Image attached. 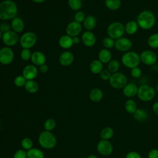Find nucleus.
<instances>
[{"label": "nucleus", "instance_id": "13", "mask_svg": "<svg viewBox=\"0 0 158 158\" xmlns=\"http://www.w3.org/2000/svg\"><path fill=\"white\" fill-rule=\"evenodd\" d=\"M114 46L118 51L125 52L129 51L131 48L132 42L127 38L121 37L115 41Z\"/></svg>", "mask_w": 158, "mask_h": 158}, {"label": "nucleus", "instance_id": "48", "mask_svg": "<svg viewBox=\"0 0 158 158\" xmlns=\"http://www.w3.org/2000/svg\"><path fill=\"white\" fill-rule=\"evenodd\" d=\"M40 70L41 72L43 73H46L48 72V66L46 64L41 65V66H40Z\"/></svg>", "mask_w": 158, "mask_h": 158}, {"label": "nucleus", "instance_id": "45", "mask_svg": "<svg viewBox=\"0 0 158 158\" xmlns=\"http://www.w3.org/2000/svg\"><path fill=\"white\" fill-rule=\"evenodd\" d=\"M12 30L11 29V26L9 24L6 23H2L0 25V31L4 33L5 32H7L8 31Z\"/></svg>", "mask_w": 158, "mask_h": 158}, {"label": "nucleus", "instance_id": "11", "mask_svg": "<svg viewBox=\"0 0 158 158\" xmlns=\"http://www.w3.org/2000/svg\"><path fill=\"white\" fill-rule=\"evenodd\" d=\"M98 152L104 156H110L114 150L112 144L109 140L101 139L98 141L96 146Z\"/></svg>", "mask_w": 158, "mask_h": 158}, {"label": "nucleus", "instance_id": "16", "mask_svg": "<svg viewBox=\"0 0 158 158\" xmlns=\"http://www.w3.org/2000/svg\"><path fill=\"white\" fill-rule=\"evenodd\" d=\"M81 41L87 47L93 46L96 42L95 35L91 31H86L81 35Z\"/></svg>", "mask_w": 158, "mask_h": 158}, {"label": "nucleus", "instance_id": "51", "mask_svg": "<svg viewBox=\"0 0 158 158\" xmlns=\"http://www.w3.org/2000/svg\"><path fill=\"white\" fill-rule=\"evenodd\" d=\"M32 2H35V3H37V4H41L44 2L46 0H31Z\"/></svg>", "mask_w": 158, "mask_h": 158}, {"label": "nucleus", "instance_id": "47", "mask_svg": "<svg viewBox=\"0 0 158 158\" xmlns=\"http://www.w3.org/2000/svg\"><path fill=\"white\" fill-rule=\"evenodd\" d=\"M148 158H158V149H153L151 150L148 153Z\"/></svg>", "mask_w": 158, "mask_h": 158}, {"label": "nucleus", "instance_id": "29", "mask_svg": "<svg viewBox=\"0 0 158 158\" xmlns=\"http://www.w3.org/2000/svg\"><path fill=\"white\" fill-rule=\"evenodd\" d=\"M114 135V131L112 128L109 127H106L101 130L100 133V137L101 139L109 140L111 139Z\"/></svg>", "mask_w": 158, "mask_h": 158}, {"label": "nucleus", "instance_id": "23", "mask_svg": "<svg viewBox=\"0 0 158 158\" xmlns=\"http://www.w3.org/2000/svg\"><path fill=\"white\" fill-rule=\"evenodd\" d=\"M134 118L138 122H144L149 118V114L144 109L138 108L135 112L133 114Z\"/></svg>", "mask_w": 158, "mask_h": 158}, {"label": "nucleus", "instance_id": "34", "mask_svg": "<svg viewBox=\"0 0 158 158\" xmlns=\"http://www.w3.org/2000/svg\"><path fill=\"white\" fill-rule=\"evenodd\" d=\"M68 6L73 10L78 11L82 6L81 0H68Z\"/></svg>", "mask_w": 158, "mask_h": 158}, {"label": "nucleus", "instance_id": "54", "mask_svg": "<svg viewBox=\"0 0 158 158\" xmlns=\"http://www.w3.org/2000/svg\"><path fill=\"white\" fill-rule=\"evenodd\" d=\"M156 90H157V91L158 92V84H157V86H156Z\"/></svg>", "mask_w": 158, "mask_h": 158}, {"label": "nucleus", "instance_id": "44", "mask_svg": "<svg viewBox=\"0 0 158 158\" xmlns=\"http://www.w3.org/2000/svg\"><path fill=\"white\" fill-rule=\"evenodd\" d=\"M13 158H27V152L24 149H19L14 153Z\"/></svg>", "mask_w": 158, "mask_h": 158}, {"label": "nucleus", "instance_id": "15", "mask_svg": "<svg viewBox=\"0 0 158 158\" xmlns=\"http://www.w3.org/2000/svg\"><path fill=\"white\" fill-rule=\"evenodd\" d=\"M38 69L35 65L28 64L26 65L22 70V75L27 80H34L38 75Z\"/></svg>", "mask_w": 158, "mask_h": 158}, {"label": "nucleus", "instance_id": "25", "mask_svg": "<svg viewBox=\"0 0 158 158\" xmlns=\"http://www.w3.org/2000/svg\"><path fill=\"white\" fill-rule=\"evenodd\" d=\"M89 99L93 102H99L103 98V92L99 88H94L89 92Z\"/></svg>", "mask_w": 158, "mask_h": 158}, {"label": "nucleus", "instance_id": "8", "mask_svg": "<svg viewBox=\"0 0 158 158\" xmlns=\"http://www.w3.org/2000/svg\"><path fill=\"white\" fill-rule=\"evenodd\" d=\"M109 83L114 88H123L127 84V78L123 73L116 72L111 75L109 79Z\"/></svg>", "mask_w": 158, "mask_h": 158}, {"label": "nucleus", "instance_id": "52", "mask_svg": "<svg viewBox=\"0 0 158 158\" xmlns=\"http://www.w3.org/2000/svg\"><path fill=\"white\" fill-rule=\"evenodd\" d=\"M87 158H98V157L94 154H91V155L88 156Z\"/></svg>", "mask_w": 158, "mask_h": 158}, {"label": "nucleus", "instance_id": "43", "mask_svg": "<svg viewBox=\"0 0 158 158\" xmlns=\"http://www.w3.org/2000/svg\"><path fill=\"white\" fill-rule=\"evenodd\" d=\"M141 73H142L141 70L138 67H134V68L131 69V75L134 78H137L140 77L141 75Z\"/></svg>", "mask_w": 158, "mask_h": 158}, {"label": "nucleus", "instance_id": "42", "mask_svg": "<svg viewBox=\"0 0 158 158\" xmlns=\"http://www.w3.org/2000/svg\"><path fill=\"white\" fill-rule=\"evenodd\" d=\"M110 76H111L110 72L108 70H102L99 73L100 78L102 80H105V81L109 80Z\"/></svg>", "mask_w": 158, "mask_h": 158}, {"label": "nucleus", "instance_id": "50", "mask_svg": "<svg viewBox=\"0 0 158 158\" xmlns=\"http://www.w3.org/2000/svg\"><path fill=\"white\" fill-rule=\"evenodd\" d=\"M72 40H73V43L75 44H77L80 42V38L78 36H75L72 38Z\"/></svg>", "mask_w": 158, "mask_h": 158}, {"label": "nucleus", "instance_id": "53", "mask_svg": "<svg viewBox=\"0 0 158 158\" xmlns=\"http://www.w3.org/2000/svg\"><path fill=\"white\" fill-rule=\"evenodd\" d=\"M2 33L0 31V40H2Z\"/></svg>", "mask_w": 158, "mask_h": 158}, {"label": "nucleus", "instance_id": "36", "mask_svg": "<svg viewBox=\"0 0 158 158\" xmlns=\"http://www.w3.org/2000/svg\"><path fill=\"white\" fill-rule=\"evenodd\" d=\"M56 127V122L52 118H48L44 123V128L46 131H52Z\"/></svg>", "mask_w": 158, "mask_h": 158}, {"label": "nucleus", "instance_id": "22", "mask_svg": "<svg viewBox=\"0 0 158 158\" xmlns=\"http://www.w3.org/2000/svg\"><path fill=\"white\" fill-rule=\"evenodd\" d=\"M83 23V27L87 31H91L93 30L97 24V20L93 15H89L86 17Z\"/></svg>", "mask_w": 158, "mask_h": 158}, {"label": "nucleus", "instance_id": "30", "mask_svg": "<svg viewBox=\"0 0 158 158\" xmlns=\"http://www.w3.org/2000/svg\"><path fill=\"white\" fill-rule=\"evenodd\" d=\"M138 27L139 26L137 22L131 20L127 23L125 27V31L129 35H133L137 31Z\"/></svg>", "mask_w": 158, "mask_h": 158}, {"label": "nucleus", "instance_id": "31", "mask_svg": "<svg viewBox=\"0 0 158 158\" xmlns=\"http://www.w3.org/2000/svg\"><path fill=\"white\" fill-rule=\"evenodd\" d=\"M125 109L128 113L133 114L138 107L136 102L134 100L130 99L127 100L125 102Z\"/></svg>", "mask_w": 158, "mask_h": 158}, {"label": "nucleus", "instance_id": "9", "mask_svg": "<svg viewBox=\"0 0 158 158\" xmlns=\"http://www.w3.org/2000/svg\"><path fill=\"white\" fill-rule=\"evenodd\" d=\"M14 59V52L10 47L5 46L0 49V64L9 65L13 62Z\"/></svg>", "mask_w": 158, "mask_h": 158}, {"label": "nucleus", "instance_id": "49", "mask_svg": "<svg viewBox=\"0 0 158 158\" xmlns=\"http://www.w3.org/2000/svg\"><path fill=\"white\" fill-rule=\"evenodd\" d=\"M152 110L156 115H158V102H156L152 105Z\"/></svg>", "mask_w": 158, "mask_h": 158}, {"label": "nucleus", "instance_id": "2", "mask_svg": "<svg viewBox=\"0 0 158 158\" xmlns=\"http://www.w3.org/2000/svg\"><path fill=\"white\" fill-rule=\"evenodd\" d=\"M138 26L144 30H148L153 27L156 23L154 14L149 10H143L137 17Z\"/></svg>", "mask_w": 158, "mask_h": 158}, {"label": "nucleus", "instance_id": "19", "mask_svg": "<svg viewBox=\"0 0 158 158\" xmlns=\"http://www.w3.org/2000/svg\"><path fill=\"white\" fill-rule=\"evenodd\" d=\"M10 26L12 31L17 33H19L24 30L25 23L23 20L20 17H15L12 20H11Z\"/></svg>", "mask_w": 158, "mask_h": 158}, {"label": "nucleus", "instance_id": "55", "mask_svg": "<svg viewBox=\"0 0 158 158\" xmlns=\"http://www.w3.org/2000/svg\"><path fill=\"white\" fill-rule=\"evenodd\" d=\"M157 66H158V62H157Z\"/></svg>", "mask_w": 158, "mask_h": 158}, {"label": "nucleus", "instance_id": "35", "mask_svg": "<svg viewBox=\"0 0 158 158\" xmlns=\"http://www.w3.org/2000/svg\"><path fill=\"white\" fill-rule=\"evenodd\" d=\"M148 43L152 48H158V33L151 35L148 39Z\"/></svg>", "mask_w": 158, "mask_h": 158}, {"label": "nucleus", "instance_id": "3", "mask_svg": "<svg viewBox=\"0 0 158 158\" xmlns=\"http://www.w3.org/2000/svg\"><path fill=\"white\" fill-rule=\"evenodd\" d=\"M40 145L46 149L54 148L57 144V139L55 135L49 131H42L38 136Z\"/></svg>", "mask_w": 158, "mask_h": 158}, {"label": "nucleus", "instance_id": "26", "mask_svg": "<svg viewBox=\"0 0 158 158\" xmlns=\"http://www.w3.org/2000/svg\"><path fill=\"white\" fill-rule=\"evenodd\" d=\"M90 71L94 74H98L103 70V65L102 63L98 60H93L89 65Z\"/></svg>", "mask_w": 158, "mask_h": 158}, {"label": "nucleus", "instance_id": "39", "mask_svg": "<svg viewBox=\"0 0 158 158\" xmlns=\"http://www.w3.org/2000/svg\"><path fill=\"white\" fill-rule=\"evenodd\" d=\"M27 81V80L23 75H18L14 78V83L17 87L20 88L25 86Z\"/></svg>", "mask_w": 158, "mask_h": 158}, {"label": "nucleus", "instance_id": "33", "mask_svg": "<svg viewBox=\"0 0 158 158\" xmlns=\"http://www.w3.org/2000/svg\"><path fill=\"white\" fill-rule=\"evenodd\" d=\"M120 68V63L117 60L114 59L111 60L109 63L107 65L108 70L112 73L117 72Z\"/></svg>", "mask_w": 158, "mask_h": 158}, {"label": "nucleus", "instance_id": "38", "mask_svg": "<svg viewBox=\"0 0 158 158\" xmlns=\"http://www.w3.org/2000/svg\"><path fill=\"white\" fill-rule=\"evenodd\" d=\"M32 52H31L30 49H25L23 48L22 50L20 51V58L24 60V61H27L30 59H31Z\"/></svg>", "mask_w": 158, "mask_h": 158}, {"label": "nucleus", "instance_id": "28", "mask_svg": "<svg viewBox=\"0 0 158 158\" xmlns=\"http://www.w3.org/2000/svg\"><path fill=\"white\" fill-rule=\"evenodd\" d=\"M27 158H44V154L40 149L32 148L27 151Z\"/></svg>", "mask_w": 158, "mask_h": 158}, {"label": "nucleus", "instance_id": "17", "mask_svg": "<svg viewBox=\"0 0 158 158\" xmlns=\"http://www.w3.org/2000/svg\"><path fill=\"white\" fill-rule=\"evenodd\" d=\"M31 60L33 64V65H35V66L40 67L41 65L46 64V56L42 52L36 51L32 52Z\"/></svg>", "mask_w": 158, "mask_h": 158}, {"label": "nucleus", "instance_id": "6", "mask_svg": "<svg viewBox=\"0 0 158 158\" xmlns=\"http://www.w3.org/2000/svg\"><path fill=\"white\" fill-rule=\"evenodd\" d=\"M137 95L140 100L147 102L153 99L156 95V91L152 86L148 85H143L138 88Z\"/></svg>", "mask_w": 158, "mask_h": 158}, {"label": "nucleus", "instance_id": "21", "mask_svg": "<svg viewBox=\"0 0 158 158\" xmlns=\"http://www.w3.org/2000/svg\"><path fill=\"white\" fill-rule=\"evenodd\" d=\"M59 44L63 49H67L70 48L73 44L72 37L67 35L61 36L59 40Z\"/></svg>", "mask_w": 158, "mask_h": 158}, {"label": "nucleus", "instance_id": "56", "mask_svg": "<svg viewBox=\"0 0 158 158\" xmlns=\"http://www.w3.org/2000/svg\"><path fill=\"white\" fill-rule=\"evenodd\" d=\"M102 1H106V0H102Z\"/></svg>", "mask_w": 158, "mask_h": 158}, {"label": "nucleus", "instance_id": "40", "mask_svg": "<svg viewBox=\"0 0 158 158\" xmlns=\"http://www.w3.org/2000/svg\"><path fill=\"white\" fill-rule=\"evenodd\" d=\"M102 44L106 49H110L114 46L115 41L110 37H106L102 41Z\"/></svg>", "mask_w": 158, "mask_h": 158}, {"label": "nucleus", "instance_id": "41", "mask_svg": "<svg viewBox=\"0 0 158 158\" xmlns=\"http://www.w3.org/2000/svg\"><path fill=\"white\" fill-rule=\"evenodd\" d=\"M85 18H86V16H85V13L83 11H80V10L77 11L74 15L75 21H76L80 23H81L82 22H83Z\"/></svg>", "mask_w": 158, "mask_h": 158}, {"label": "nucleus", "instance_id": "1", "mask_svg": "<svg viewBox=\"0 0 158 158\" xmlns=\"http://www.w3.org/2000/svg\"><path fill=\"white\" fill-rule=\"evenodd\" d=\"M18 7L12 0H4L0 2V20H12L17 17Z\"/></svg>", "mask_w": 158, "mask_h": 158}, {"label": "nucleus", "instance_id": "24", "mask_svg": "<svg viewBox=\"0 0 158 158\" xmlns=\"http://www.w3.org/2000/svg\"><path fill=\"white\" fill-rule=\"evenodd\" d=\"M99 60L103 64L109 63L111 60L112 54L108 49H101L98 54Z\"/></svg>", "mask_w": 158, "mask_h": 158}, {"label": "nucleus", "instance_id": "4", "mask_svg": "<svg viewBox=\"0 0 158 158\" xmlns=\"http://www.w3.org/2000/svg\"><path fill=\"white\" fill-rule=\"evenodd\" d=\"M122 62L125 67L133 69L139 64L140 57L136 52H127L122 56Z\"/></svg>", "mask_w": 158, "mask_h": 158}, {"label": "nucleus", "instance_id": "20", "mask_svg": "<svg viewBox=\"0 0 158 158\" xmlns=\"http://www.w3.org/2000/svg\"><path fill=\"white\" fill-rule=\"evenodd\" d=\"M138 90V88L137 85L135 83H130L127 84L123 88V93L126 97L132 98L137 94Z\"/></svg>", "mask_w": 158, "mask_h": 158}, {"label": "nucleus", "instance_id": "27", "mask_svg": "<svg viewBox=\"0 0 158 158\" xmlns=\"http://www.w3.org/2000/svg\"><path fill=\"white\" fill-rule=\"evenodd\" d=\"M25 90L30 93H35L39 89L38 84L34 80H27L24 86Z\"/></svg>", "mask_w": 158, "mask_h": 158}, {"label": "nucleus", "instance_id": "46", "mask_svg": "<svg viewBox=\"0 0 158 158\" xmlns=\"http://www.w3.org/2000/svg\"><path fill=\"white\" fill-rule=\"evenodd\" d=\"M125 158H141V156L138 152L130 151L127 154Z\"/></svg>", "mask_w": 158, "mask_h": 158}, {"label": "nucleus", "instance_id": "5", "mask_svg": "<svg viewBox=\"0 0 158 158\" xmlns=\"http://www.w3.org/2000/svg\"><path fill=\"white\" fill-rule=\"evenodd\" d=\"M125 31L124 25L121 22H118L111 23L107 28V32L109 36L114 40H117L122 37Z\"/></svg>", "mask_w": 158, "mask_h": 158}, {"label": "nucleus", "instance_id": "12", "mask_svg": "<svg viewBox=\"0 0 158 158\" xmlns=\"http://www.w3.org/2000/svg\"><path fill=\"white\" fill-rule=\"evenodd\" d=\"M81 24L75 20L69 23L65 28L66 35L72 38L75 36H78L81 33Z\"/></svg>", "mask_w": 158, "mask_h": 158}, {"label": "nucleus", "instance_id": "7", "mask_svg": "<svg viewBox=\"0 0 158 158\" xmlns=\"http://www.w3.org/2000/svg\"><path fill=\"white\" fill-rule=\"evenodd\" d=\"M37 41L36 34L32 31H27L23 33L19 40V43L22 48L30 49L33 47Z\"/></svg>", "mask_w": 158, "mask_h": 158}, {"label": "nucleus", "instance_id": "37", "mask_svg": "<svg viewBox=\"0 0 158 158\" xmlns=\"http://www.w3.org/2000/svg\"><path fill=\"white\" fill-rule=\"evenodd\" d=\"M33 142L30 138H24L21 141V146L24 150L28 151L33 148Z\"/></svg>", "mask_w": 158, "mask_h": 158}, {"label": "nucleus", "instance_id": "32", "mask_svg": "<svg viewBox=\"0 0 158 158\" xmlns=\"http://www.w3.org/2000/svg\"><path fill=\"white\" fill-rule=\"evenodd\" d=\"M105 5L106 7L111 10H115L120 8L121 6L120 0H106Z\"/></svg>", "mask_w": 158, "mask_h": 158}, {"label": "nucleus", "instance_id": "10", "mask_svg": "<svg viewBox=\"0 0 158 158\" xmlns=\"http://www.w3.org/2000/svg\"><path fill=\"white\" fill-rule=\"evenodd\" d=\"M19 40L20 38L18 33L12 30L2 33V41L6 46L11 47L16 45L19 41Z\"/></svg>", "mask_w": 158, "mask_h": 158}, {"label": "nucleus", "instance_id": "14", "mask_svg": "<svg viewBox=\"0 0 158 158\" xmlns=\"http://www.w3.org/2000/svg\"><path fill=\"white\" fill-rule=\"evenodd\" d=\"M140 60L144 64L151 65L157 62V55L155 52L150 50H146L141 52L140 55Z\"/></svg>", "mask_w": 158, "mask_h": 158}, {"label": "nucleus", "instance_id": "18", "mask_svg": "<svg viewBox=\"0 0 158 158\" xmlns=\"http://www.w3.org/2000/svg\"><path fill=\"white\" fill-rule=\"evenodd\" d=\"M74 60V56L70 51H66L63 52L59 56V63L63 66H69L71 65Z\"/></svg>", "mask_w": 158, "mask_h": 158}]
</instances>
